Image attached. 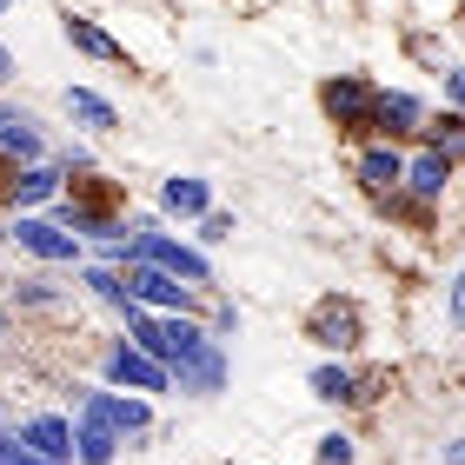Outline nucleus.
I'll return each instance as SVG.
<instances>
[{"instance_id": "1", "label": "nucleus", "mask_w": 465, "mask_h": 465, "mask_svg": "<svg viewBox=\"0 0 465 465\" xmlns=\"http://www.w3.org/2000/svg\"><path fill=\"white\" fill-rule=\"evenodd\" d=\"M134 260H153V266L180 272V280H193V286H206V280H213V266H206L193 246L166 240V232H153V226H140V240H134Z\"/></svg>"}, {"instance_id": "2", "label": "nucleus", "mask_w": 465, "mask_h": 465, "mask_svg": "<svg viewBox=\"0 0 465 465\" xmlns=\"http://www.w3.org/2000/svg\"><path fill=\"white\" fill-rule=\"evenodd\" d=\"M107 379H114V386H134V392H166L173 372H166L153 352H140V346H114L107 352Z\"/></svg>"}, {"instance_id": "3", "label": "nucleus", "mask_w": 465, "mask_h": 465, "mask_svg": "<svg viewBox=\"0 0 465 465\" xmlns=\"http://www.w3.org/2000/svg\"><path fill=\"white\" fill-rule=\"evenodd\" d=\"M306 332L320 346L346 352V346H359V306L352 300H320V306H312V320H306Z\"/></svg>"}, {"instance_id": "4", "label": "nucleus", "mask_w": 465, "mask_h": 465, "mask_svg": "<svg viewBox=\"0 0 465 465\" xmlns=\"http://www.w3.org/2000/svg\"><path fill=\"white\" fill-rule=\"evenodd\" d=\"M126 300H134V306H166V312H173V306H186V286H180V272L140 260L134 280H126Z\"/></svg>"}, {"instance_id": "5", "label": "nucleus", "mask_w": 465, "mask_h": 465, "mask_svg": "<svg viewBox=\"0 0 465 465\" xmlns=\"http://www.w3.org/2000/svg\"><path fill=\"white\" fill-rule=\"evenodd\" d=\"M80 419H94L107 432H146V406L140 399H120V392H87L80 399Z\"/></svg>"}, {"instance_id": "6", "label": "nucleus", "mask_w": 465, "mask_h": 465, "mask_svg": "<svg viewBox=\"0 0 465 465\" xmlns=\"http://www.w3.org/2000/svg\"><path fill=\"white\" fill-rule=\"evenodd\" d=\"M20 439H27V446L47 459V465H67L74 459V426L60 412H40V419H27V426H20Z\"/></svg>"}, {"instance_id": "7", "label": "nucleus", "mask_w": 465, "mask_h": 465, "mask_svg": "<svg viewBox=\"0 0 465 465\" xmlns=\"http://www.w3.org/2000/svg\"><path fill=\"white\" fill-rule=\"evenodd\" d=\"M173 379H180L186 392H220V386H226V359H220V346H213V340H200V346L173 366Z\"/></svg>"}, {"instance_id": "8", "label": "nucleus", "mask_w": 465, "mask_h": 465, "mask_svg": "<svg viewBox=\"0 0 465 465\" xmlns=\"http://www.w3.org/2000/svg\"><path fill=\"white\" fill-rule=\"evenodd\" d=\"M372 87H366V80H332V87H326V114L332 120H340V126H372Z\"/></svg>"}, {"instance_id": "9", "label": "nucleus", "mask_w": 465, "mask_h": 465, "mask_svg": "<svg viewBox=\"0 0 465 465\" xmlns=\"http://www.w3.org/2000/svg\"><path fill=\"white\" fill-rule=\"evenodd\" d=\"M14 240L27 246L34 260H74V252H80L74 232H60V226H47V220H20V226H14Z\"/></svg>"}, {"instance_id": "10", "label": "nucleus", "mask_w": 465, "mask_h": 465, "mask_svg": "<svg viewBox=\"0 0 465 465\" xmlns=\"http://www.w3.org/2000/svg\"><path fill=\"white\" fill-rule=\"evenodd\" d=\"M160 206H166V213H180V220H200L206 206H213V186L193 180V173H180V180L160 186Z\"/></svg>"}, {"instance_id": "11", "label": "nucleus", "mask_w": 465, "mask_h": 465, "mask_svg": "<svg viewBox=\"0 0 465 465\" xmlns=\"http://www.w3.org/2000/svg\"><path fill=\"white\" fill-rule=\"evenodd\" d=\"M426 120V107H419L412 94H379L372 100V126H386V134H406V126Z\"/></svg>"}, {"instance_id": "12", "label": "nucleus", "mask_w": 465, "mask_h": 465, "mask_svg": "<svg viewBox=\"0 0 465 465\" xmlns=\"http://www.w3.org/2000/svg\"><path fill=\"white\" fill-rule=\"evenodd\" d=\"M67 40H74L80 54H94V60H114V67L126 60V47H120V40H114V34H100L94 20H80V14H67Z\"/></svg>"}, {"instance_id": "13", "label": "nucleus", "mask_w": 465, "mask_h": 465, "mask_svg": "<svg viewBox=\"0 0 465 465\" xmlns=\"http://www.w3.org/2000/svg\"><path fill=\"white\" fill-rule=\"evenodd\" d=\"M7 193H14L20 206H40V200H54V193H60V173H54V166H27V173H14V180H7Z\"/></svg>"}, {"instance_id": "14", "label": "nucleus", "mask_w": 465, "mask_h": 465, "mask_svg": "<svg viewBox=\"0 0 465 465\" xmlns=\"http://www.w3.org/2000/svg\"><path fill=\"white\" fill-rule=\"evenodd\" d=\"M406 180H412V193H446V180H452V160L446 153H419L412 166H406Z\"/></svg>"}, {"instance_id": "15", "label": "nucleus", "mask_w": 465, "mask_h": 465, "mask_svg": "<svg viewBox=\"0 0 465 465\" xmlns=\"http://www.w3.org/2000/svg\"><path fill=\"white\" fill-rule=\"evenodd\" d=\"M74 452H80V465H107V459L120 452V432L94 426V419H80V439H74Z\"/></svg>"}, {"instance_id": "16", "label": "nucleus", "mask_w": 465, "mask_h": 465, "mask_svg": "<svg viewBox=\"0 0 465 465\" xmlns=\"http://www.w3.org/2000/svg\"><path fill=\"white\" fill-rule=\"evenodd\" d=\"M0 153L7 160H40V134H34V120H0Z\"/></svg>"}, {"instance_id": "17", "label": "nucleus", "mask_w": 465, "mask_h": 465, "mask_svg": "<svg viewBox=\"0 0 465 465\" xmlns=\"http://www.w3.org/2000/svg\"><path fill=\"white\" fill-rule=\"evenodd\" d=\"M67 114H74V120H87V126H120V114H114L94 87H67Z\"/></svg>"}, {"instance_id": "18", "label": "nucleus", "mask_w": 465, "mask_h": 465, "mask_svg": "<svg viewBox=\"0 0 465 465\" xmlns=\"http://www.w3.org/2000/svg\"><path fill=\"white\" fill-rule=\"evenodd\" d=\"M359 173H366L372 186H399V180H406V160H399L392 146H372V153L359 160Z\"/></svg>"}, {"instance_id": "19", "label": "nucleus", "mask_w": 465, "mask_h": 465, "mask_svg": "<svg viewBox=\"0 0 465 465\" xmlns=\"http://www.w3.org/2000/svg\"><path fill=\"white\" fill-rule=\"evenodd\" d=\"M312 399H332V406H340V399H359V386H352L346 366H320L312 372Z\"/></svg>"}, {"instance_id": "20", "label": "nucleus", "mask_w": 465, "mask_h": 465, "mask_svg": "<svg viewBox=\"0 0 465 465\" xmlns=\"http://www.w3.org/2000/svg\"><path fill=\"white\" fill-rule=\"evenodd\" d=\"M0 465H47V459H40L27 439H14L7 426H0Z\"/></svg>"}, {"instance_id": "21", "label": "nucleus", "mask_w": 465, "mask_h": 465, "mask_svg": "<svg viewBox=\"0 0 465 465\" xmlns=\"http://www.w3.org/2000/svg\"><path fill=\"white\" fill-rule=\"evenodd\" d=\"M87 286L100 292V300H114V306L126 300V280H120V272H107V266H94V272H87Z\"/></svg>"}, {"instance_id": "22", "label": "nucleus", "mask_w": 465, "mask_h": 465, "mask_svg": "<svg viewBox=\"0 0 465 465\" xmlns=\"http://www.w3.org/2000/svg\"><path fill=\"white\" fill-rule=\"evenodd\" d=\"M320 459H326V465H352V439H346V432H326V439H320Z\"/></svg>"}, {"instance_id": "23", "label": "nucleus", "mask_w": 465, "mask_h": 465, "mask_svg": "<svg viewBox=\"0 0 465 465\" xmlns=\"http://www.w3.org/2000/svg\"><path fill=\"white\" fill-rule=\"evenodd\" d=\"M200 240H232V213H213V206H206L200 213Z\"/></svg>"}, {"instance_id": "24", "label": "nucleus", "mask_w": 465, "mask_h": 465, "mask_svg": "<svg viewBox=\"0 0 465 465\" xmlns=\"http://www.w3.org/2000/svg\"><path fill=\"white\" fill-rule=\"evenodd\" d=\"M452 320L465 326V272H459V280H452Z\"/></svg>"}, {"instance_id": "25", "label": "nucleus", "mask_w": 465, "mask_h": 465, "mask_svg": "<svg viewBox=\"0 0 465 465\" xmlns=\"http://www.w3.org/2000/svg\"><path fill=\"white\" fill-rule=\"evenodd\" d=\"M446 87H452V100H465V67H452V80H446Z\"/></svg>"}, {"instance_id": "26", "label": "nucleus", "mask_w": 465, "mask_h": 465, "mask_svg": "<svg viewBox=\"0 0 465 465\" xmlns=\"http://www.w3.org/2000/svg\"><path fill=\"white\" fill-rule=\"evenodd\" d=\"M7 74H14V60H7V47H0V80H7Z\"/></svg>"}, {"instance_id": "27", "label": "nucleus", "mask_w": 465, "mask_h": 465, "mask_svg": "<svg viewBox=\"0 0 465 465\" xmlns=\"http://www.w3.org/2000/svg\"><path fill=\"white\" fill-rule=\"evenodd\" d=\"M7 7H14V0H0V14H7Z\"/></svg>"}]
</instances>
